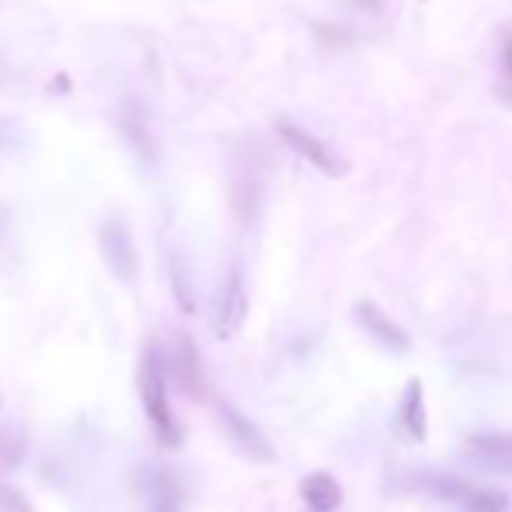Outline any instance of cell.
Returning <instances> with one entry per match:
<instances>
[{
    "label": "cell",
    "mask_w": 512,
    "mask_h": 512,
    "mask_svg": "<svg viewBox=\"0 0 512 512\" xmlns=\"http://www.w3.org/2000/svg\"><path fill=\"white\" fill-rule=\"evenodd\" d=\"M300 492H304V502L314 512H331L342 506V485H338L331 474H307L304 485H300Z\"/></svg>",
    "instance_id": "9c48e42d"
},
{
    "label": "cell",
    "mask_w": 512,
    "mask_h": 512,
    "mask_svg": "<svg viewBox=\"0 0 512 512\" xmlns=\"http://www.w3.org/2000/svg\"><path fill=\"white\" fill-rule=\"evenodd\" d=\"M499 98L512 105V35L502 42V60H499Z\"/></svg>",
    "instance_id": "7c38bea8"
},
{
    "label": "cell",
    "mask_w": 512,
    "mask_h": 512,
    "mask_svg": "<svg viewBox=\"0 0 512 512\" xmlns=\"http://www.w3.org/2000/svg\"><path fill=\"white\" fill-rule=\"evenodd\" d=\"M464 453L485 471L512 474V436L509 432H474L467 436Z\"/></svg>",
    "instance_id": "8992f818"
},
{
    "label": "cell",
    "mask_w": 512,
    "mask_h": 512,
    "mask_svg": "<svg viewBox=\"0 0 512 512\" xmlns=\"http://www.w3.org/2000/svg\"><path fill=\"white\" fill-rule=\"evenodd\" d=\"M279 136H283V143L290 150H297L300 157H307L310 164H314L317 171H324V175H345V161L342 157H335L331 154V147L328 143H321L317 136H310L307 129H300V126H293V122H279Z\"/></svg>",
    "instance_id": "5b68a950"
},
{
    "label": "cell",
    "mask_w": 512,
    "mask_h": 512,
    "mask_svg": "<svg viewBox=\"0 0 512 512\" xmlns=\"http://www.w3.org/2000/svg\"><path fill=\"white\" fill-rule=\"evenodd\" d=\"M356 317L373 338H377L384 349H394V352H405L408 349V335L401 331V324H394L384 310H377L373 304H359L356 307Z\"/></svg>",
    "instance_id": "ba28073f"
},
{
    "label": "cell",
    "mask_w": 512,
    "mask_h": 512,
    "mask_svg": "<svg viewBox=\"0 0 512 512\" xmlns=\"http://www.w3.org/2000/svg\"><path fill=\"white\" fill-rule=\"evenodd\" d=\"M220 418H223V425H227L230 443H234L237 450H241L248 460H255V464H269V460L276 457V450H272V443L262 436V429H258V425L251 422V418H244L237 408L223 405L220 408Z\"/></svg>",
    "instance_id": "277c9868"
},
{
    "label": "cell",
    "mask_w": 512,
    "mask_h": 512,
    "mask_svg": "<svg viewBox=\"0 0 512 512\" xmlns=\"http://www.w3.org/2000/svg\"><path fill=\"white\" fill-rule=\"evenodd\" d=\"M150 512H178V488L168 478H157L154 485V506Z\"/></svg>",
    "instance_id": "4fadbf2b"
},
{
    "label": "cell",
    "mask_w": 512,
    "mask_h": 512,
    "mask_svg": "<svg viewBox=\"0 0 512 512\" xmlns=\"http://www.w3.org/2000/svg\"><path fill=\"white\" fill-rule=\"evenodd\" d=\"M98 244H102V255L108 269H112V276L129 283L136 276V244L126 220H105L102 230H98Z\"/></svg>",
    "instance_id": "3957f363"
},
{
    "label": "cell",
    "mask_w": 512,
    "mask_h": 512,
    "mask_svg": "<svg viewBox=\"0 0 512 512\" xmlns=\"http://www.w3.org/2000/svg\"><path fill=\"white\" fill-rule=\"evenodd\" d=\"M0 512H32L28 499L11 485H0Z\"/></svg>",
    "instance_id": "5bb4252c"
},
{
    "label": "cell",
    "mask_w": 512,
    "mask_h": 512,
    "mask_svg": "<svg viewBox=\"0 0 512 512\" xmlns=\"http://www.w3.org/2000/svg\"><path fill=\"white\" fill-rule=\"evenodd\" d=\"M401 422H405V432L415 443L425 439V401H422V380H411L405 391V405H401Z\"/></svg>",
    "instance_id": "8fae6325"
},
{
    "label": "cell",
    "mask_w": 512,
    "mask_h": 512,
    "mask_svg": "<svg viewBox=\"0 0 512 512\" xmlns=\"http://www.w3.org/2000/svg\"><path fill=\"white\" fill-rule=\"evenodd\" d=\"M140 398L143 411H147L150 425H154L157 439L164 446H178L182 443V429H178L175 415H171V401H168V380H164V366L157 349H147L140 366Z\"/></svg>",
    "instance_id": "6da1fadb"
},
{
    "label": "cell",
    "mask_w": 512,
    "mask_h": 512,
    "mask_svg": "<svg viewBox=\"0 0 512 512\" xmlns=\"http://www.w3.org/2000/svg\"><path fill=\"white\" fill-rule=\"evenodd\" d=\"M432 495L453 502L464 512H509V495L499 488H474L457 478H432Z\"/></svg>",
    "instance_id": "7a4b0ae2"
},
{
    "label": "cell",
    "mask_w": 512,
    "mask_h": 512,
    "mask_svg": "<svg viewBox=\"0 0 512 512\" xmlns=\"http://www.w3.org/2000/svg\"><path fill=\"white\" fill-rule=\"evenodd\" d=\"M244 314H248V293H244V279H241V272H230L227 286H223L220 300H216V314H213L216 338L237 335Z\"/></svg>",
    "instance_id": "52a82bcc"
},
{
    "label": "cell",
    "mask_w": 512,
    "mask_h": 512,
    "mask_svg": "<svg viewBox=\"0 0 512 512\" xmlns=\"http://www.w3.org/2000/svg\"><path fill=\"white\" fill-rule=\"evenodd\" d=\"M175 370L182 377V387L196 398H203L206 387H203V370H199V356L192 349L189 338H178V352H175Z\"/></svg>",
    "instance_id": "30bf717a"
}]
</instances>
